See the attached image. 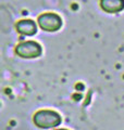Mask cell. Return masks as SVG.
<instances>
[{
  "instance_id": "cell-6",
  "label": "cell",
  "mask_w": 124,
  "mask_h": 130,
  "mask_svg": "<svg viewBox=\"0 0 124 130\" xmlns=\"http://www.w3.org/2000/svg\"><path fill=\"white\" fill-rule=\"evenodd\" d=\"M56 130H68V129H56Z\"/></svg>"
},
{
  "instance_id": "cell-5",
  "label": "cell",
  "mask_w": 124,
  "mask_h": 130,
  "mask_svg": "<svg viewBox=\"0 0 124 130\" xmlns=\"http://www.w3.org/2000/svg\"><path fill=\"white\" fill-rule=\"evenodd\" d=\"M100 7L107 13H119L124 9V0H100Z\"/></svg>"
},
{
  "instance_id": "cell-1",
  "label": "cell",
  "mask_w": 124,
  "mask_h": 130,
  "mask_svg": "<svg viewBox=\"0 0 124 130\" xmlns=\"http://www.w3.org/2000/svg\"><path fill=\"white\" fill-rule=\"evenodd\" d=\"M35 126L38 128L48 129L55 128L61 124V116L55 111L51 109H40L36 112L34 117H33Z\"/></svg>"
},
{
  "instance_id": "cell-2",
  "label": "cell",
  "mask_w": 124,
  "mask_h": 130,
  "mask_svg": "<svg viewBox=\"0 0 124 130\" xmlns=\"http://www.w3.org/2000/svg\"><path fill=\"white\" fill-rule=\"evenodd\" d=\"M43 52L41 46L33 40H28V41L20 42L18 46L15 47V53L18 54L20 58L23 59H34L38 58Z\"/></svg>"
},
{
  "instance_id": "cell-3",
  "label": "cell",
  "mask_w": 124,
  "mask_h": 130,
  "mask_svg": "<svg viewBox=\"0 0 124 130\" xmlns=\"http://www.w3.org/2000/svg\"><path fill=\"white\" fill-rule=\"evenodd\" d=\"M38 25L45 31H57L62 26V20L56 13H44L37 19Z\"/></svg>"
},
{
  "instance_id": "cell-4",
  "label": "cell",
  "mask_w": 124,
  "mask_h": 130,
  "mask_svg": "<svg viewBox=\"0 0 124 130\" xmlns=\"http://www.w3.org/2000/svg\"><path fill=\"white\" fill-rule=\"evenodd\" d=\"M16 30L21 35L33 36L37 32V25L32 20H22L16 24Z\"/></svg>"
}]
</instances>
